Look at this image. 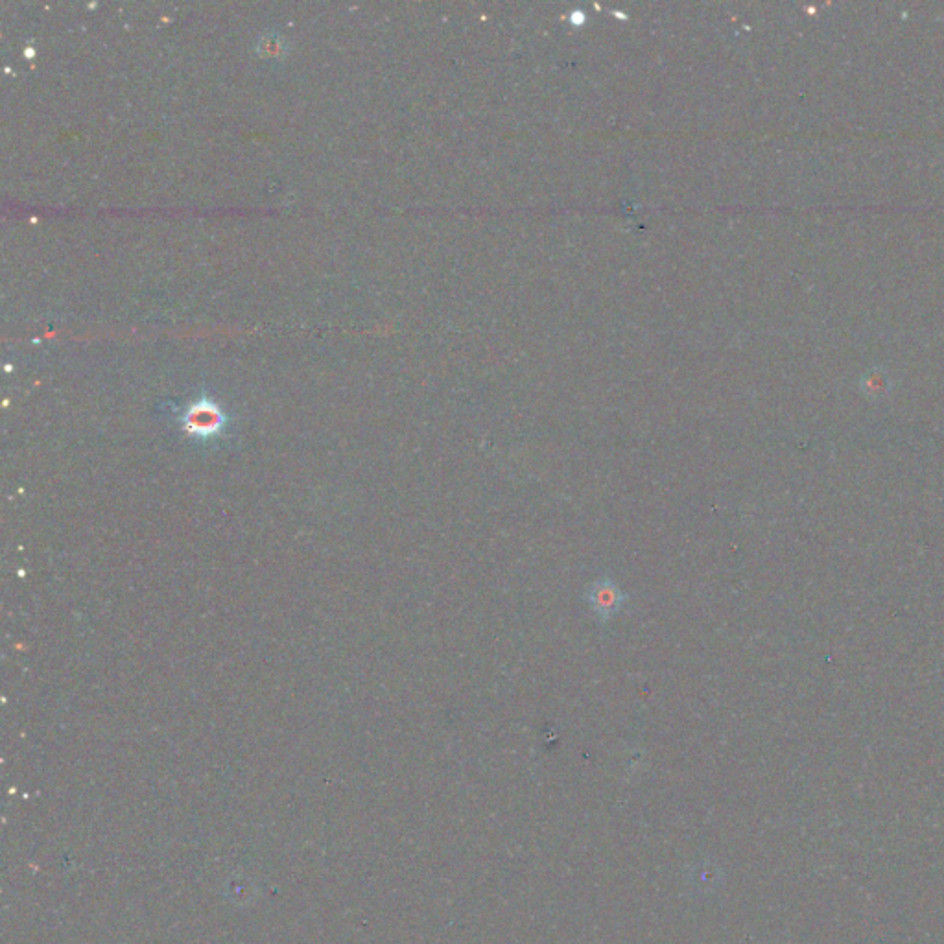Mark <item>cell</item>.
<instances>
[{"label": "cell", "mask_w": 944, "mask_h": 944, "mask_svg": "<svg viewBox=\"0 0 944 944\" xmlns=\"http://www.w3.org/2000/svg\"><path fill=\"white\" fill-rule=\"evenodd\" d=\"M227 417L220 404L213 399H198L192 402L183 413V428L190 437L196 439H213L224 432Z\"/></svg>", "instance_id": "obj_1"}, {"label": "cell", "mask_w": 944, "mask_h": 944, "mask_svg": "<svg viewBox=\"0 0 944 944\" xmlns=\"http://www.w3.org/2000/svg\"><path fill=\"white\" fill-rule=\"evenodd\" d=\"M585 602L589 603L590 611L598 622H609L614 616L624 611L627 605V594L620 589L611 578L596 579L585 590Z\"/></svg>", "instance_id": "obj_2"}, {"label": "cell", "mask_w": 944, "mask_h": 944, "mask_svg": "<svg viewBox=\"0 0 944 944\" xmlns=\"http://www.w3.org/2000/svg\"><path fill=\"white\" fill-rule=\"evenodd\" d=\"M284 45L283 37L277 36V34H268V36L262 37L260 41L259 50L262 56H268V58H277V56H283Z\"/></svg>", "instance_id": "obj_3"}]
</instances>
